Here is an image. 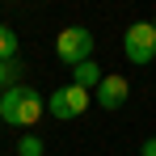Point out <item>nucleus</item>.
I'll return each mask as SVG.
<instances>
[{
	"instance_id": "10",
	"label": "nucleus",
	"mask_w": 156,
	"mask_h": 156,
	"mask_svg": "<svg viewBox=\"0 0 156 156\" xmlns=\"http://www.w3.org/2000/svg\"><path fill=\"white\" fill-rule=\"evenodd\" d=\"M139 156H156V135H152V139H144V144H139Z\"/></svg>"
},
{
	"instance_id": "3",
	"label": "nucleus",
	"mask_w": 156,
	"mask_h": 156,
	"mask_svg": "<svg viewBox=\"0 0 156 156\" xmlns=\"http://www.w3.org/2000/svg\"><path fill=\"white\" fill-rule=\"evenodd\" d=\"M122 55H127L131 63H139V68H148L156 59V26L152 21L127 26V34H122Z\"/></svg>"
},
{
	"instance_id": "4",
	"label": "nucleus",
	"mask_w": 156,
	"mask_h": 156,
	"mask_svg": "<svg viewBox=\"0 0 156 156\" xmlns=\"http://www.w3.org/2000/svg\"><path fill=\"white\" fill-rule=\"evenodd\" d=\"M89 105H93V93H84L76 84H63V89H55L51 97H47V114L59 118V122H72V118H80Z\"/></svg>"
},
{
	"instance_id": "11",
	"label": "nucleus",
	"mask_w": 156,
	"mask_h": 156,
	"mask_svg": "<svg viewBox=\"0 0 156 156\" xmlns=\"http://www.w3.org/2000/svg\"><path fill=\"white\" fill-rule=\"evenodd\" d=\"M152 26H156V17H152Z\"/></svg>"
},
{
	"instance_id": "2",
	"label": "nucleus",
	"mask_w": 156,
	"mask_h": 156,
	"mask_svg": "<svg viewBox=\"0 0 156 156\" xmlns=\"http://www.w3.org/2000/svg\"><path fill=\"white\" fill-rule=\"evenodd\" d=\"M55 55L68 63V72H72L76 63H89V59H93V34H89L84 26L59 30V38H55Z\"/></svg>"
},
{
	"instance_id": "5",
	"label": "nucleus",
	"mask_w": 156,
	"mask_h": 156,
	"mask_svg": "<svg viewBox=\"0 0 156 156\" xmlns=\"http://www.w3.org/2000/svg\"><path fill=\"white\" fill-rule=\"evenodd\" d=\"M127 93H131V84H127V76H114V72H105V80L97 84V93H93V101L101 105V110H122L127 105Z\"/></svg>"
},
{
	"instance_id": "6",
	"label": "nucleus",
	"mask_w": 156,
	"mask_h": 156,
	"mask_svg": "<svg viewBox=\"0 0 156 156\" xmlns=\"http://www.w3.org/2000/svg\"><path fill=\"white\" fill-rule=\"evenodd\" d=\"M101 80H105V72L93 63V59L72 68V84H76V89H84V93H97V84H101Z\"/></svg>"
},
{
	"instance_id": "7",
	"label": "nucleus",
	"mask_w": 156,
	"mask_h": 156,
	"mask_svg": "<svg viewBox=\"0 0 156 156\" xmlns=\"http://www.w3.org/2000/svg\"><path fill=\"white\" fill-rule=\"evenodd\" d=\"M17 84H21V63L17 59H0V93L17 89Z\"/></svg>"
},
{
	"instance_id": "8",
	"label": "nucleus",
	"mask_w": 156,
	"mask_h": 156,
	"mask_svg": "<svg viewBox=\"0 0 156 156\" xmlns=\"http://www.w3.org/2000/svg\"><path fill=\"white\" fill-rule=\"evenodd\" d=\"M0 59H17V34L9 26H0Z\"/></svg>"
},
{
	"instance_id": "9",
	"label": "nucleus",
	"mask_w": 156,
	"mask_h": 156,
	"mask_svg": "<svg viewBox=\"0 0 156 156\" xmlns=\"http://www.w3.org/2000/svg\"><path fill=\"white\" fill-rule=\"evenodd\" d=\"M17 156H42V139L38 135H21L17 139Z\"/></svg>"
},
{
	"instance_id": "1",
	"label": "nucleus",
	"mask_w": 156,
	"mask_h": 156,
	"mask_svg": "<svg viewBox=\"0 0 156 156\" xmlns=\"http://www.w3.org/2000/svg\"><path fill=\"white\" fill-rule=\"evenodd\" d=\"M42 114H47V101L30 84H17V89L0 93V122H9V127H34Z\"/></svg>"
}]
</instances>
